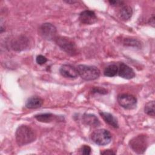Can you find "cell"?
<instances>
[{"instance_id": "obj_1", "label": "cell", "mask_w": 155, "mask_h": 155, "mask_svg": "<svg viewBox=\"0 0 155 155\" xmlns=\"http://www.w3.org/2000/svg\"><path fill=\"white\" fill-rule=\"evenodd\" d=\"M15 138L17 144L19 146H23L35 141L36 136L35 132L31 127L25 125H22L17 128Z\"/></svg>"}, {"instance_id": "obj_2", "label": "cell", "mask_w": 155, "mask_h": 155, "mask_svg": "<svg viewBox=\"0 0 155 155\" xmlns=\"http://www.w3.org/2000/svg\"><path fill=\"white\" fill-rule=\"evenodd\" d=\"M79 75L85 81H93L100 76L99 70L95 66L79 65L76 68Z\"/></svg>"}, {"instance_id": "obj_3", "label": "cell", "mask_w": 155, "mask_h": 155, "mask_svg": "<svg viewBox=\"0 0 155 155\" xmlns=\"http://www.w3.org/2000/svg\"><path fill=\"white\" fill-rule=\"evenodd\" d=\"M130 147L137 154H142L148 146V138L145 135L139 134L133 137L129 142Z\"/></svg>"}, {"instance_id": "obj_4", "label": "cell", "mask_w": 155, "mask_h": 155, "mask_svg": "<svg viewBox=\"0 0 155 155\" xmlns=\"http://www.w3.org/2000/svg\"><path fill=\"white\" fill-rule=\"evenodd\" d=\"M91 139L96 144L104 146L108 144L111 142V135L105 129H98L91 133Z\"/></svg>"}, {"instance_id": "obj_5", "label": "cell", "mask_w": 155, "mask_h": 155, "mask_svg": "<svg viewBox=\"0 0 155 155\" xmlns=\"http://www.w3.org/2000/svg\"><path fill=\"white\" fill-rule=\"evenodd\" d=\"M56 42L58 45L67 54L74 56L78 54V48L75 43L70 38L59 36L56 38Z\"/></svg>"}, {"instance_id": "obj_6", "label": "cell", "mask_w": 155, "mask_h": 155, "mask_svg": "<svg viewBox=\"0 0 155 155\" xmlns=\"http://www.w3.org/2000/svg\"><path fill=\"white\" fill-rule=\"evenodd\" d=\"M40 35L45 39L51 41L56 40L57 30L56 27L50 23H44L42 24L39 29Z\"/></svg>"}, {"instance_id": "obj_7", "label": "cell", "mask_w": 155, "mask_h": 155, "mask_svg": "<svg viewBox=\"0 0 155 155\" xmlns=\"http://www.w3.org/2000/svg\"><path fill=\"white\" fill-rule=\"evenodd\" d=\"M117 102L123 108L128 110H132L136 107V98L130 94H120L117 96Z\"/></svg>"}, {"instance_id": "obj_8", "label": "cell", "mask_w": 155, "mask_h": 155, "mask_svg": "<svg viewBox=\"0 0 155 155\" xmlns=\"http://www.w3.org/2000/svg\"><path fill=\"white\" fill-rule=\"evenodd\" d=\"M60 74L68 79H76L79 76L78 70L73 66L68 64H64L62 65L59 69Z\"/></svg>"}, {"instance_id": "obj_9", "label": "cell", "mask_w": 155, "mask_h": 155, "mask_svg": "<svg viewBox=\"0 0 155 155\" xmlns=\"http://www.w3.org/2000/svg\"><path fill=\"white\" fill-rule=\"evenodd\" d=\"M79 19L81 23L88 25L93 24L97 20L95 13L88 10H84L80 13Z\"/></svg>"}, {"instance_id": "obj_10", "label": "cell", "mask_w": 155, "mask_h": 155, "mask_svg": "<svg viewBox=\"0 0 155 155\" xmlns=\"http://www.w3.org/2000/svg\"><path fill=\"white\" fill-rule=\"evenodd\" d=\"M117 73L120 77L126 79H130L135 76V73L133 70L124 63L120 64Z\"/></svg>"}, {"instance_id": "obj_11", "label": "cell", "mask_w": 155, "mask_h": 155, "mask_svg": "<svg viewBox=\"0 0 155 155\" xmlns=\"http://www.w3.org/2000/svg\"><path fill=\"white\" fill-rule=\"evenodd\" d=\"M28 44V40L25 36H20L15 39L12 42V47L13 50L21 51L24 50Z\"/></svg>"}, {"instance_id": "obj_12", "label": "cell", "mask_w": 155, "mask_h": 155, "mask_svg": "<svg viewBox=\"0 0 155 155\" xmlns=\"http://www.w3.org/2000/svg\"><path fill=\"white\" fill-rule=\"evenodd\" d=\"M83 123L87 125L96 127L100 125L98 118L92 114H84L82 116Z\"/></svg>"}, {"instance_id": "obj_13", "label": "cell", "mask_w": 155, "mask_h": 155, "mask_svg": "<svg viewBox=\"0 0 155 155\" xmlns=\"http://www.w3.org/2000/svg\"><path fill=\"white\" fill-rule=\"evenodd\" d=\"M43 100L38 96H32L27 99L25 103V107L30 109L40 108L43 104Z\"/></svg>"}, {"instance_id": "obj_14", "label": "cell", "mask_w": 155, "mask_h": 155, "mask_svg": "<svg viewBox=\"0 0 155 155\" xmlns=\"http://www.w3.org/2000/svg\"><path fill=\"white\" fill-rule=\"evenodd\" d=\"M99 114L103 118V119L105 120V122L106 123H107L108 125H110V126L113 127L114 128H117L119 127L117 120L111 114L107 113V112L101 111V112H99Z\"/></svg>"}, {"instance_id": "obj_15", "label": "cell", "mask_w": 155, "mask_h": 155, "mask_svg": "<svg viewBox=\"0 0 155 155\" xmlns=\"http://www.w3.org/2000/svg\"><path fill=\"white\" fill-rule=\"evenodd\" d=\"M133 14V10L129 5H123L118 12V16L123 21L130 19Z\"/></svg>"}, {"instance_id": "obj_16", "label": "cell", "mask_w": 155, "mask_h": 155, "mask_svg": "<svg viewBox=\"0 0 155 155\" xmlns=\"http://www.w3.org/2000/svg\"><path fill=\"white\" fill-rule=\"evenodd\" d=\"M57 116L50 113H41L39 114H36L35 116V118L41 122H50L56 119Z\"/></svg>"}, {"instance_id": "obj_17", "label": "cell", "mask_w": 155, "mask_h": 155, "mask_svg": "<svg viewBox=\"0 0 155 155\" xmlns=\"http://www.w3.org/2000/svg\"><path fill=\"white\" fill-rule=\"evenodd\" d=\"M118 73V67L116 64H111L107 66L104 71V74L105 76L113 77L116 76Z\"/></svg>"}, {"instance_id": "obj_18", "label": "cell", "mask_w": 155, "mask_h": 155, "mask_svg": "<svg viewBox=\"0 0 155 155\" xmlns=\"http://www.w3.org/2000/svg\"><path fill=\"white\" fill-rule=\"evenodd\" d=\"M154 106H155V104L154 101L148 102L145 106V108H144L145 113L149 116H154Z\"/></svg>"}, {"instance_id": "obj_19", "label": "cell", "mask_w": 155, "mask_h": 155, "mask_svg": "<svg viewBox=\"0 0 155 155\" xmlns=\"http://www.w3.org/2000/svg\"><path fill=\"white\" fill-rule=\"evenodd\" d=\"M91 148L86 145H84L82 147L81 151V153L82 154H85V155H88L90 154L91 153Z\"/></svg>"}, {"instance_id": "obj_20", "label": "cell", "mask_w": 155, "mask_h": 155, "mask_svg": "<svg viewBox=\"0 0 155 155\" xmlns=\"http://www.w3.org/2000/svg\"><path fill=\"white\" fill-rule=\"evenodd\" d=\"M36 62H37L38 64H39V65H42V64H45V63L47 61V58H46L45 56H44L40 54V55H38V56L36 57Z\"/></svg>"}, {"instance_id": "obj_21", "label": "cell", "mask_w": 155, "mask_h": 155, "mask_svg": "<svg viewBox=\"0 0 155 155\" xmlns=\"http://www.w3.org/2000/svg\"><path fill=\"white\" fill-rule=\"evenodd\" d=\"M93 93H98L100 94H106L107 91L104 88H101L100 87H95L93 89Z\"/></svg>"}, {"instance_id": "obj_22", "label": "cell", "mask_w": 155, "mask_h": 155, "mask_svg": "<svg viewBox=\"0 0 155 155\" xmlns=\"http://www.w3.org/2000/svg\"><path fill=\"white\" fill-rule=\"evenodd\" d=\"M101 154H105H105H110V155H111V154H114L115 153L113 152V150H105L104 151L101 152Z\"/></svg>"}, {"instance_id": "obj_23", "label": "cell", "mask_w": 155, "mask_h": 155, "mask_svg": "<svg viewBox=\"0 0 155 155\" xmlns=\"http://www.w3.org/2000/svg\"><path fill=\"white\" fill-rule=\"evenodd\" d=\"M149 23L150 24V25H151L153 27H154V15H152V17L150 18Z\"/></svg>"}]
</instances>
